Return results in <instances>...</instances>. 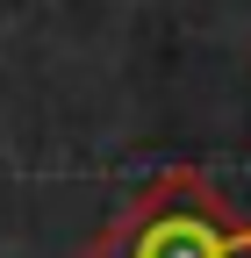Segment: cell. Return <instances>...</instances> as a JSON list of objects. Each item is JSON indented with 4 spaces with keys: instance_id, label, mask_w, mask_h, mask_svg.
<instances>
[{
    "instance_id": "cell-1",
    "label": "cell",
    "mask_w": 251,
    "mask_h": 258,
    "mask_svg": "<svg viewBox=\"0 0 251 258\" xmlns=\"http://www.w3.org/2000/svg\"><path fill=\"white\" fill-rule=\"evenodd\" d=\"M79 258H251V215L208 172L172 165L130 194Z\"/></svg>"
}]
</instances>
